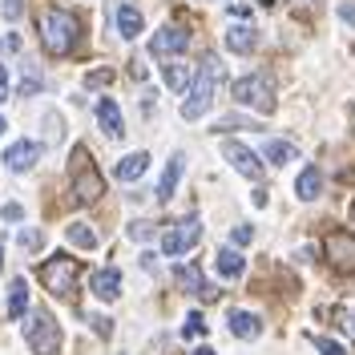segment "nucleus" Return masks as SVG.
<instances>
[{
  "instance_id": "obj_1",
  "label": "nucleus",
  "mask_w": 355,
  "mask_h": 355,
  "mask_svg": "<svg viewBox=\"0 0 355 355\" xmlns=\"http://www.w3.org/2000/svg\"><path fill=\"white\" fill-rule=\"evenodd\" d=\"M81 17L69 12V8H44L41 21H37V33H41V44L49 57H69L77 41H81Z\"/></svg>"
},
{
  "instance_id": "obj_2",
  "label": "nucleus",
  "mask_w": 355,
  "mask_h": 355,
  "mask_svg": "<svg viewBox=\"0 0 355 355\" xmlns=\"http://www.w3.org/2000/svg\"><path fill=\"white\" fill-rule=\"evenodd\" d=\"M69 194L77 206H93V202L105 194V178L101 170L93 166V154H89V146H73V157H69Z\"/></svg>"
},
{
  "instance_id": "obj_3",
  "label": "nucleus",
  "mask_w": 355,
  "mask_h": 355,
  "mask_svg": "<svg viewBox=\"0 0 355 355\" xmlns=\"http://www.w3.org/2000/svg\"><path fill=\"white\" fill-rule=\"evenodd\" d=\"M81 259H73V254H53V259H44L41 266H37V279L44 283V291L53 295V299H65V303H73L77 299V279H81Z\"/></svg>"
},
{
  "instance_id": "obj_4",
  "label": "nucleus",
  "mask_w": 355,
  "mask_h": 355,
  "mask_svg": "<svg viewBox=\"0 0 355 355\" xmlns=\"http://www.w3.org/2000/svg\"><path fill=\"white\" fill-rule=\"evenodd\" d=\"M218 77H222V65L214 57H206L198 65V73H194V81H190V89H186V101H182V117H186V121H198L202 113L214 105V85H218Z\"/></svg>"
},
{
  "instance_id": "obj_5",
  "label": "nucleus",
  "mask_w": 355,
  "mask_h": 355,
  "mask_svg": "<svg viewBox=\"0 0 355 355\" xmlns=\"http://www.w3.org/2000/svg\"><path fill=\"white\" fill-rule=\"evenodd\" d=\"M230 97L243 105V110H259V113H275V81L266 73H250V77H239L230 85Z\"/></svg>"
},
{
  "instance_id": "obj_6",
  "label": "nucleus",
  "mask_w": 355,
  "mask_h": 355,
  "mask_svg": "<svg viewBox=\"0 0 355 355\" xmlns=\"http://www.w3.org/2000/svg\"><path fill=\"white\" fill-rule=\"evenodd\" d=\"M24 343L33 347V355H61V327L44 307H37L24 323Z\"/></svg>"
},
{
  "instance_id": "obj_7",
  "label": "nucleus",
  "mask_w": 355,
  "mask_h": 355,
  "mask_svg": "<svg viewBox=\"0 0 355 355\" xmlns=\"http://www.w3.org/2000/svg\"><path fill=\"white\" fill-rule=\"evenodd\" d=\"M323 259L339 270V275H355V234L343 226H331L323 234Z\"/></svg>"
},
{
  "instance_id": "obj_8",
  "label": "nucleus",
  "mask_w": 355,
  "mask_h": 355,
  "mask_svg": "<svg viewBox=\"0 0 355 355\" xmlns=\"http://www.w3.org/2000/svg\"><path fill=\"white\" fill-rule=\"evenodd\" d=\"M202 243V218L198 214H190V218H178L166 234H162V250L178 259V254H186V250H194Z\"/></svg>"
},
{
  "instance_id": "obj_9",
  "label": "nucleus",
  "mask_w": 355,
  "mask_h": 355,
  "mask_svg": "<svg viewBox=\"0 0 355 355\" xmlns=\"http://www.w3.org/2000/svg\"><path fill=\"white\" fill-rule=\"evenodd\" d=\"M222 157H226L243 178H250V182L263 178V162H259V154H254L250 146H243V141H222Z\"/></svg>"
},
{
  "instance_id": "obj_10",
  "label": "nucleus",
  "mask_w": 355,
  "mask_h": 355,
  "mask_svg": "<svg viewBox=\"0 0 355 355\" xmlns=\"http://www.w3.org/2000/svg\"><path fill=\"white\" fill-rule=\"evenodd\" d=\"M174 279H178V287L186 291V295H194V299H218V295H222L218 287H210V283L202 279V266L198 263H178L174 266Z\"/></svg>"
},
{
  "instance_id": "obj_11",
  "label": "nucleus",
  "mask_w": 355,
  "mask_h": 355,
  "mask_svg": "<svg viewBox=\"0 0 355 355\" xmlns=\"http://www.w3.org/2000/svg\"><path fill=\"white\" fill-rule=\"evenodd\" d=\"M186 49H190V33L178 28V24H166V28H157L154 37H150V53L154 57H178Z\"/></svg>"
},
{
  "instance_id": "obj_12",
  "label": "nucleus",
  "mask_w": 355,
  "mask_h": 355,
  "mask_svg": "<svg viewBox=\"0 0 355 355\" xmlns=\"http://www.w3.org/2000/svg\"><path fill=\"white\" fill-rule=\"evenodd\" d=\"M37 157H41V146L24 137V141H12V146L4 150V166H8L12 174H28V170L37 166Z\"/></svg>"
},
{
  "instance_id": "obj_13",
  "label": "nucleus",
  "mask_w": 355,
  "mask_h": 355,
  "mask_svg": "<svg viewBox=\"0 0 355 355\" xmlns=\"http://www.w3.org/2000/svg\"><path fill=\"white\" fill-rule=\"evenodd\" d=\"M89 291H93L101 303H113V299L121 295V270H117V266H101V270H93Z\"/></svg>"
},
{
  "instance_id": "obj_14",
  "label": "nucleus",
  "mask_w": 355,
  "mask_h": 355,
  "mask_svg": "<svg viewBox=\"0 0 355 355\" xmlns=\"http://www.w3.org/2000/svg\"><path fill=\"white\" fill-rule=\"evenodd\" d=\"M141 33H146V17H141V8L130 4V0L117 4V37H121V41H137Z\"/></svg>"
},
{
  "instance_id": "obj_15",
  "label": "nucleus",
  "mask_w": 355,
  "mask_h": 355,
  "mask_svg": "<svg viewBox=\"0 0 355 355\" xmlns=\"http://www.w3.org/2000/svg\"><path fill=\"white\" fill-rule=\"evenodd\" d=\"M226 323H230V335H234V339H259V335H263V319H259L254 311H230Z\"/></svg>"
},
{
  "instance_id": "obj_16",
  "label": "nucleus",
  "mask_w": 355,
  "mask_h": 355,
  "mask_svg": "<svg viewBox=\"0 0 355 355\" xmlns=\"http://www.w3.org/2000/svg\"><path fill=\"white\" fill-rule=\"evenodd\" d=\"M97 125H101V133H110V137H121L125 133V117H121L113 97H101L97 101Z\"/></svg>"
},
{
  "instance_id": "obj_17",
  "label": "nucleus",
  "mask_w": 355,
  "mask_h": 355,
  "mask_svg": "<svg viewBox=\"0 0 355 355\" xmlns=\"http://www.w3.org/2000/svg\"><path fill=\"white\" fill-rule=\"evenodd\" d=\"M182 170H186V154H174L166 162V170H162V182H157V202H170L178 190V182H182Z\"/></svg>"
},
{
  "instance_id": "obj_18",
  "label": "nucleus",
  "mask_w": 355,
  "mask_h": 355,
  "mask_svg": "<svg viewBox=\"0 0 355 355\" xmlns=\"http://www.w3.org/2000/svg\"><path fill=\"white\" fill-rule=\"evenodd\" d=\"M254 44H259L254 24H230V28H226V49H230V53L246 57V53H254Z\"/></svg>"
},
{
  "instance_id": "obj_19",
  "label": "nucleus",
  "mask_w": 355,
  "mask_h": 355,
  "mask_svg": "<svg viewBox=\"0 0 355 355\" xmlns=\"http://www.w3.org/2000/svg\"><path fill=\"white\" fill-rule=\"evenodd\" d=\"M146 170H150V154L137 150V154H125L117 166H113V178H117V182H137Z\"/></svg>"
},
{
  "instance_id": "obj_20",
  "label": "nucleus",
  "mask_w": 355,
  "mask_h": 355,
  "mask_svg": "<svg viewBox=\"0 0 355 355\" xmlns=\"http://www.w3.org/2000/svg\"><path fill=\"white\" fill-rule=\"evenodd\" d=\"M214 270H218L222 279H243L246 259L239 254V246H222L218 254H214Z\"/></svg>"
},
{
  "instance_id": "obj_21",
  "label": "nucleus",
  "mask_w": 355,
  "mask_h": 355,
  "mask_svg": "<svg viewBox=\"0 0 355 355\" xmlns=\"http://www.w3.org/2000/svg\"><path fill=\"white\" fill-rule=\"evenodd\" d=\"M263 157L270 162V166L283 170V166H291V162H299V146H295V141H283V137H270V141L263 146Z\"/></svg>"
},
{
  "instance_id": "obj_22",
  "label": "nucleus",
  "mask_w": 355,
  "mask_h": 355,
  "mask_svg": "<svg viewBox=\"0 0 355 355\" xmlns=\"http://www.w3.org/2000/svg\"><path fill=\"white\" fill-rule=\"evenodd\" d=\"M162 77H166V85L174 89V93H186L190 81H194L190 65H182V61H166V65H162Z\"/></svg>"
},
{
  "instance_id": "obj_23",
  "label": "nucleus",
  "mask_w": 355,
  "mask_h": 355,
  "mask_svg": "<svg viewBox=\"0 0 355 355\" xmlns=\"http://www.w3.org/2000/svg\"><path fill=\"white\" fill-rule=\"evenodd\" d=\"M295 190H299V198L303 202H315L319 194H323V174H319L315 166H307V170L299 174V182H295Z\"/></svg>"
},
{
  "instance_id": "obj_24",
  "label": "nucleus",
  "mask_w": 355,
  "mask_h": 355,
  "mask_svg": "<svg viewBox=\"0 0 355 355\" xmlns=\"http://www.w3.org/2000/svg\"><path fill=\"white\" fill-rule=\"evenodd\" d=\"M24 311H28V283L17 275V279L8 283V319H21Z\"/></svg>"
},
{
  "instance_id": "obj_25",
  "label": "nucleus",
  "mask_w": 355,
  "mask_h": 355,
  "mask_svg": "<svg viewBox=\"0 0 355 355\" xmlns=\"http://www.w3.org/2000/svg\"><path fill=\"white\" fill-rule=\"evenodd\" d=\"M65 239L73 246H81V250H93V246H97V230H93L89 222H69V226H65Z\"/></svg>"
},
{
  "instance_id": "obj_26",
  "label": "nucleus",
  "mask_w": 355,
  "mask_h": 355,
  "mask_svg": "<svg viewBox=\"0 0 355 355\" xmlns=\"http://www.w3.org/2000/svg\"><path fill=\"white\" fill-rule=\"evenodd\" d=\"M41 89H44L41 69H37V65H24V73H21V97H33V93H41Z\"/></svg>"
},
{
  "instance_id": "obj_27",
  "label": "nucleus",
  "mask_w": 355,
  "mask_h": 355,
  "mask_svg": "<svg viewBox=\"0 0 355 355\" xmlns=\"http://www.w3.org/2000/svg\"><path fill=\"white\" fill-rule=\"evenodd\" d=\"M198 335H206V319H202V311H190L182 323V339H198Z\"/></svg>"
},
{
  "instance_id": "obj_28",
  "label": "nucleus",
  "mask_w": 355,
  "mask_h": 355,
  "mask_svg": "<svg viewBox=\"0 0 355 355\" xmlns=\"http://www.w3.org/2000/svg\"><path fill=\"white\" fill-rule=\"evenodd\" d=\"M335 319H339L335 327H339V331H343V335L355 343V307H339V311H335Z\"/></svg>"
},
{
  "instance_id": "obj_29",
  "label": "nucleus",
  "mask_w": 355,
  "mask_h": 355,
  "mask_svg": "<svg viewBox=\"0 0 355 355\" xmlns=\"http://www.w3.org/2000/svg\"><path fill=\"white\" fill-rule=\"evenodd\" d=\"M230 130H263V125H254V121H246V117H218L214 133H230Z\"/></svg>"
},
{
  "instance_id": "obj_30",
  "label": "nucleus",
  "mask_w": 355,
  "mask_h": 355,
  "mask_svg": "<svg viewBox=\"0 0 355 355\" xmlns=\"http://www.w3.org/2000/svg\"><path fill=\"white\" fill-rule=\"evenodd\" d=\"M311 343H315V352H319V355H347L335 339H327V335H311Z\"/></svg>"
},
{
  "instance_id": "obj_31",
  "label": "nucleus",
  "mask_w": 355,
  "mask_h": 355,
  "mask_svg": "<svg viewBox=\"0 0 355 355\" xmlns=\"http://www.w3.org/2000/svg\"><path fill=\"white\" fill-rule=\"evenodd\" d=\"M17 243L24 246V250H41L44 246V230H21V239Z\"/></svg>"
},
{
  "instance_id": "obj_32",
  "label": "nucleus",
  "mask_w": 355,
  "mask_h": 355,
  "mask_svg": "<svg viewBox=\"0 0 355 355\" xmlns=\"http://www.w3.org/2000/svg\"><path fill=\"white\" fill-rule=\"evenodd\" d=\"M113 81V69H93V73H85V85L89 89H101Z\"/></svg>"
},
{
  "instance_id": "obj_33",
  "label": "nucleus",
  "mask_w": 355,
  "mask_h": 355,
  "mask_svg": "<svg viewBox=\"0 0 355 355\" xmlns=\"http://www.w3.org/2000/svg\"><path fill=\"white\" fill-rule=\"evenodd\" d=\"M154 222H130V239H137V243H146V239H154Z\"/></svg>"
},
{
  "instance_id": "obj_34",
  "label": "nucleus",
  "mask_w": 355,
  "mask_h": 355,
  "mask_svg": "<svg viewBox=\"0 0 355 355\" xmlns=\"http://www.w3.org/2000/svg\"><path fill=\"white\" fill-rule=\"evenodd\" d=\"M89 323H93V331L101 335V339H110V335H113V319H110V315H93Z\"/></svg>"
},
{
  "instance_id": "obj_35",
  "label": "nucleus",
  "mask_w": 355,
  "mask_h": 355,
  "mask_svg": "<svg viewBox=\"0 0 355 355\" xmlns=\"http://www.w3.org/2000/svg\"><path fill=\"white\" fill-rule=\"evenodd\" d=\"M230 243H234V246H250V243H254V226H234Z\"/></svg>"
},
{
  "instance_id": "obj_36",
  "label": "nucleus",
  "mask_w": 355,
  "mask_h": 355,
  "mask_svg": "<svg viewBox=\"0 0 355 355\" xmlns=\"http://www.w3.org/2000/svg\"><path fill=\"white\" fill-rule=\"evenodd\" d=\"M0 12H4V21H21L24 0H4V4H0Z\"/></svg>"
},
{
  "instance_id": "obj_37",
  "label": "nucleus",
  "mask_w": 355,
  "mask_h": 355,
  "mask_svg": "<svg viewBox=\"0 0 355 355\" xmlns=\"http://www.w3.org/2000/svg\"><path fill=\"white\" fill-rule=\"evenodd\" d=\"M44 125H49V141H61L65 125H61V117H57V113H44Z\"/></svg>"
},
{
  "instance_id": "obj_38",
  "label": "nucleus",
  "mask_w": 355,
  "mask_h": 355,
  "mask_svg": "<svg viewBox=\"0 0 355 355\" xmlns=\"http://www.w3.org/2000/svg\"><path fill=\"white\" fill-rule=\"evenodd\" d=\"M0 218H4V222H21V218H24V206H21V202H4Z\"/></svg>"
},
{
  "instance_id": "obj_39",
  "label": "nucleus",
  "mask_w": 355,
  "mask_h": 355,
  "mask_svg": "<svg viewBox=\"0 0 355 355\" xmlns=\"http://www.w3.org/2000/svg\"><path fill=\"white\" fill-rule=\"evenodd\" d=\"M339 21L355 28V4H352V0H347V4H339Z\"/></svg>"
},
{
  "instance_id": "obj_40",
  "label": "nucleus",
  "mask_w": 355,
  "mask_h": 355,
  "mask_svg": "<svg viewBox=\"0 0 355 355\" xmlns=\"http://www.w3.org/2000/svg\"><path fill=\"white\" fill-rule=\"evenodd\" d=\"M17 49H21V37H12V33L0 37V53H17Z\"/></svg>"
},
{
  "instance_id": "obj_41",
  "label": "nucleus",
  "mask_w": 355,
  "mask_h": 355,
  "mask_svg": "<svg viewBox=\"0 0 355 355\" xmlns=\"http://www.w3.org/2000/svg\"><path fill=\"white\" fill-rule=\"evenodd\" d=\"M0 101H8V65H0Z\"/></svg>"
},
{
  "instance_id": "obj_42",
  "label": "nucleus",
  "mask_w": 355,
  "mask_h": 355,
  "mask_svg": "<svg viewBox=\"0 0 355 355\" xmlns=\"http://www.w3.org/2000/svg\"><path fill=\"white\" fill-rule=\"evenodd\" d=\"M190 355H214V352H210V347H198V352H190Z\"/></svg>"
},
{
  "instance_id": "obj_43",
  "label": "nucleus",
  "mask_w": 355,
  "mask_h": 355,
  "mask_svg": "<svg viewBox=\"0 0 355 355\" xmlns=\"http://www.w3.org/2000/svg\"><path fill=\"white\" fill-rule=\"evenodd\" d=\"M295 4H319V0H295Z\"/></svg>"
},
{
  "instance_id": "obj_44",
  "label": "nucleus",
  "mask_w": 355,
  "mask_h": 355,
  "mask_svg": "<svg viewBox=\"0 0 355 355\" xmlns=\"http://www.w3.org/2000/svg\"><path fill=\"white\" fill-rule=\"evenodd\" d=\"M0 266H4V246H0Z\"/></svg>"
},
{
  "instance_id": "obj_45",
  "label": "nucleus",
  "mask_w": 355,
  "mask_h": 355,
  "mask_svg": "<svg viewBox=\"0 0 355 355\" xmlns=\"http://www.w3.org/2000/svg\"><path fill=\"white\" fill-rule=\"evenodd\" d=\"M4 130H8V125H4V117H0V133H4Z\"/></svg>"
},
{
  "instance_id": "obj_46",
  "label": "nucleus",
  "mask_w": 355,
  "mask_h": 355,
  "mask_svg": "<svg viewBox=\"0 0 355 355\" xmlns=\"http://www.w3.org/2000/svg\"><path fill=\"white\" fill-rule=\"evenodd\" d=\"M352 222H355V202H352Z\"/></svg>"
}]
</instances>
